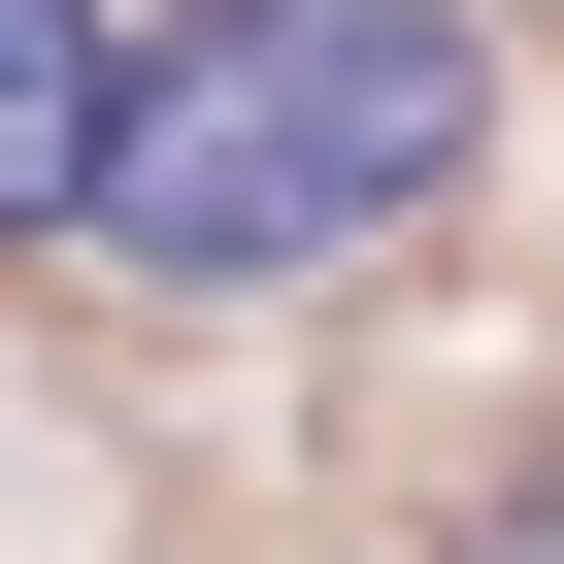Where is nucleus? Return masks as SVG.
<instances>
[{"label":"nucleus","instance_id":"nucleus-3","mask_svg":"<svg viewBox=\"0 0 564 564\" xmlns=\"http://www.w3.org/2000/svg\"><path fill=\"white\" fill-rule=\"evenodd\" d=\"M498 564H564V498H531V531H498Z\"/></svg>","mask_w":564,"mask_h":564},{"label":"nucleus","instance_id":"nucleus-1","mask_svg":"<svg viewBox=\"0 0 564 564\" xmlns=\"http://www.w3.org/2000/svg\"><path fill=\"white\" fill-rule=\"evenodd\" d=\"M498 133V34L465 0H166L133 100H100V265L166 300H300V265L432 232Z\"/></svg>","mask_w":564,"mask_h":564},{"label":"nucleus","instance_id":"nucleus-2","mask_svg":"<svg viewBox=\"0 0 564 564\" xmlns=\"http://www.w3.org/2000/svg\"><path fill=\"white\" fill-rule=\"evenodd\" d=\"M100 100H133L100 0H0V232H100Z\"/></svg>","mask_w":564,"mask_h":564}]
</instances>
